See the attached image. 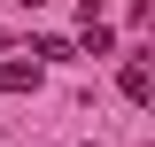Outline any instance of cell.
<instances>
[{"label":"cell","mask_w":155,"mask_h":147,"mask_svg":"<svg viewBox=\"0 0 155 147\" xmlns=\"http://www.w3.org/2000/svg\"><path fill=\"white\" fill-rule=\"evenodd\" d=\"M116 85H124V101H132V109H147V101H155V70H147V54L124 62V77H116Z\"/></svg>","instance_id":"obj_1"},{"label":"cell","mask_w":155,"mask_h":147,"mask_svg":"<svg viewBox=\"0 0 155 147\" xmlns=\"http://www.w3.org/2000/svg\"><path fill=\"white\" fill-rule=\"evenodd\" d=\"M0 93H39V62H0Z\"/></svg>","instance_id":"obj_2"},{"label":"cell","mask_w":155,"mask_h":147,"mask_svg":"<svg viewBox=\"0 0 155 147\" xmlns=\"http://www.w3.org/2000/svg\"><path fill=\"white\" fill-rule=\"evenodd\" d=\"M124 8H132V16H147V0H124Z\"/></svg>","instance_id":"obj_3"}]
</instances>
